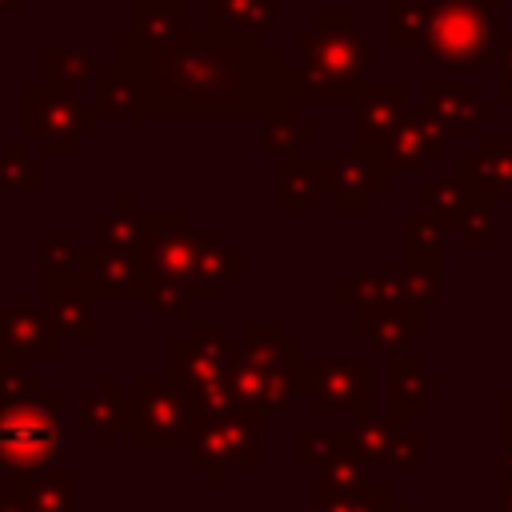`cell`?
<instances>
[{
	"label": "cell",
	"instance_id": "1",
	"mask_svg": "<svg viewBox=\"0 0 512 512\" xmlns=\"http://www.w3.org/2000/svg\"><path fill=\"white\" fill-rule=\"evenodd\" d=\"M112 64L136 84L132 120L260 124L304 108L300 76L272 40H240L204 24L164 52H148L128 28H116Z\"/></svg>",
	"mask_w": 512,
	"mask_h": 512
},
{
	"label": "cell",
	"instance_id": "2",
	"mask_svg": "<svg viewBox=\"0 0 512 512\" xmlns=\"http://www.w3.org/2000/svg\"><path fill=\"white\" fill-rule=\"evenodd\" d=\"M296 76L304 104H356L368 88L372 44L348 8H316L312 24L296 28Z\"/></svg>",
	"mask_w": 512,
	"mask_h": 512
},
{
	"label": "cell",
	"instance_id": "3",
	"mask_svg": "<svg viewBox=\"0 0 512 512\" xmlns=\"http://www.w3.org/2000/svg\"><path fill=\"white\" fill-rule=\"evenodd\" d=\"M240 356L232 368V384L240 408L260 416H284L300 396H312L316 384V356H304L292 336L276 320H248L240 328Z\"/></svg>",
	"mask_w": 512,
	"mask_h": 512
},
{
	"label": "cell",
	"instance_id": "4",
	"mask_svg": "<svg viewBox=\"0 0 512 512\" xmlns=\"http://www.w3.org/2000/svg\"><path fill=\"white\" fill-rule=\"evenodd\" d=\"M60 412L64 396L40 372L0 380V472L8 484L32 480L60 464Z\"/></svg>",
	"mask_w": 512,
	"mask_h": 512
},
{
	"label": "cell",
	"instance_id": "5",
	"mask_svg": "<svg viewBox=\"0 0 512 512\" xmlns=\"http://www.w3.org/2000/svg\"><path fill=\"white\" fill-rule=\"evenodd\" d=\"M500 28V0H428L424 64L492 68Z\"/></svg>",
	"mask_w": 512,
	"mask_h": 512
},
{
	"label": "cell",
	"instance_id": "6",
	"mask_svg": "<svg viewBox=\"0 0 512 512\" xmlns=\"http://www.w3.org/2000/svg\"><path fill=\"white\" fill-rule=\"evenodd\" d=\"M108 120L92 100H84L76 88L32 80L24 84V140L40 148V156H76L80 144L96 140Z\"/></svg>",
	"mask_w": 512,
	"mask_h": 512
},
{
	"label": "cell",
	"instance_id": "7",
	"mask_svg": "<svg viewBox=\"0 0 512 512\" xmlns=\"http://www.w3.org/2000/svg\"><path fill=\"white\" fill-rule=\"evenodd\" d=\"M184 456L208 484H224L236 468H260V412L236 408L224 416H196Z\"/></svg>",
	"mask_w": 512,
	"mask_h": 512
},
{
	"label": "cell",
	"instance_id": "8",
	"mask_svg": "<svg viewBox=\"0 0 512 512\" xmlns=\"http://www.w3.org/2000/svg\"><path fill=\"white\" fill-rule=\"evenodd\" d=\"M128 392L136 400V416H132V428H128L132 448H140V452H176V448L188 444L196 412H192L184 388L168 372H140Z\"/></svg>",
	"mask_w": 512,
	"mask_h": 512
},
{
	"label": "cell",
	"instance_id": "9",
	"mask_svg": "<svg viewBox=\"0 0 512 512\" xmlns=\"http://www.w3.org/2000/svg\"><path fill=\"white\" fill-rule=\"evenodd\" d=\"M236 356H240V340L220 320H188V332L168 344V376L192 400L208 388L232 384Z\"/></svg>",
	"mask_w": 512,
	"mask_h": 512
},
{
	"label": "cell",
	"instance_id": "10",
	"mask_svg": "<svg viewBox=\"0 0 512 512\" xmlns=\"http://www.w3.org/2000/svg\"><path fill=\"white\" fill-rule=\"evenodd\" d=\"M68 280L88 304H144L148 296V268L140 256L104 252V248H80L76 272L60 276Z\"/></svg>",
	"mask_w": 512,
	"mask_h": 512
},
{
	"label": "cell",
	"instance_id": "11",
	"mask_svg": "<svg viewBox=\"0 0 512 512\" xmlns=\"http://www.w3.org/2000/svg\"><path fill=\"white\" fill-rule=\"evenodd\" d=\"M196 232L200 228H192V216L184 208H144L140 212V248H136V256L144 260L148 276L188 284Z\"/></svg>",
	"mask_w": 512,
	"mask_h": 512
},
{
	"label": "cell",
	"instance_id": "12",
	"mask_svg": "<svg viewBox=\"0 0 512 512\" xmlns=\"http://www.w3.org/2000/svg\"><path fill=\"white\" fill-rule=\"evenodd\" d=\"M420 104L432 112V120L440 124L444 140H468L476 144L484 136L488 124L500 120V104L488 100L480 92V84H464V80H440V84H424Z\"/></svg>",
	"mask_w": 512,
	"mask_h": 512
},
{
	"label": "cell",
	"instance_id": "13",
	"mask_svg": "<svg viewBox=\"0 0 512 512\" xmlns=\"http://www.w3.org/2000/svg\"><path fill=\"white\" fill-rule=\"evenodd\" d=\"M444 152H448V140H444L440 124L432 120V112L420 100H408V108H404L400 124L392 128L380 160H384L388 176H420Z\"/></svg>",
	"mask_w": 512,
	"mask_h": 512
},
{
	"label": "cell",
	"instance_id": "14",
	"mask_svg": "<svg viewBox=\"0 0 512 512\" xmlns=\"http://www.w3.org/2000/svg\"><path fill=\"white\" fill-rule=\"evenodd\" d=\"M244 280V252L228 244L224 228L196 232V252L188 268V296L192 304H224L228 288Z\"/></svg>",
	"mask_w": 512,
	"mask_h": 512
},
{
	"label": "cell",
	"instance_id": "15",
	"mask_svg": "<svg viewBox=\"0 0 512 512\" xmlns=\"http://www.w3.org/2000/svg\"><path fill=\"white\" fill-rule=\"evenodd\" d=\"M312 400H316L320 412H344L352 420L372 416V360L368 356L320 360Z\"/></svg>",
	"mask_w": 512,
	"mask_h": 512
},
{
	"label": "cell",
	"instance_id": "16",
	"mask_svg": "<svg viewBox=\"0 0 512 512\" xmlns=\"http://www.w3.org/2000/svg\"><path fill=\"white\" fill-rule=\"evenodd\" d=\"M352 336L376 352H404L428 336V308L420 304H352Z\"/></svg>",
	"mask_w": 512,
	"mask_h": 512
},
{
	"label": "cell",
	"instance_id": "17",
	"mask_svg": "<svg viewBox=\"0 0 512 512\" xmlns=\"http://www.w3.org/2000/svg\"><path fill=\"white\" fill-rule=\"evenodd\" d=\"M408 84H368L364 96L356 100V120H352V152L380 160L392 128L400 124L408 108ZM384 164V160H380Z\"/></svg>",
	"mask_w": 512,
	"mask_h": 512
},
{
	"label": "cell",
	"instance_id": "18",
	"mask_svg": "<svg viewBox=\"0 0 512 512\" xmlns=\"http://www.w3.org/2000/svg\"><path fill=\"white\" fill-rule=\"evenodd\" d=\"M0 352L16 360L32 356H64V340L56 336L44 304H24V300H0Z\"/></svg>",
	"mask_w": 512,
	"mask_h": 512
},
{
	"label": "cell",
	"instance_id": "19",
	"mask_svg": "<svg viewBox=\"0 0 512 512\" xmlns=\"http://www.w3.org/2000/svg\"><path fill=\"white\" fill-rule=\"evenodd\" d=\"M132 416H136L132 392H120V388H116V376H112V372H100L96 384L80 396V416H76V424L96 436V448H100V452H112L116 440L132 428Z\"/></svg>",
	"mask_w": 512,
	"mask_h": 512
},
{
	"label": "cell",
	"instance_id": "20",
	"mask_svg": "<svg viewBox=\"0 0 512 512\" xmlns=\"http://www.w3.org/2000/svg\"><path fill=\"white\" fill-rule=\"evenodd\" d=\"M392 188V176L380 160H368L360 152L328 156V196L336 212H368L376 196Z\"/></svg>",
	"mask_w": 512,
	"mask_h": 512
},
{
	"label": "cell",
	"instance_id": "21",
	"mask_svg": "<svg viewBox=\"0 0 512 512\" xmlns=\"http://www.w3.org/2000/svg\"><path fill=\"white\" fill-rule=\"evenodd\" d=\"M80 492V468L56 464L32 480L20 484H0V512H80L76 508Z\"/></svg>",
	"mask_w": 512,
	"mask_h": 512
},
{
	"label": "cell",
	"instance_id": "22",
	"mask_svg": "<svg viewBox=\"0 0 512 512\" xmlns=\"http://www.w3.org/2000/svg\"><path fill=\"white\" fill-rule=\"evenodd\" d=\"M388 376H392V392H388V416L404 420L424 412L432 404V396L444 392V376L428 372V360L416 352H392L388 356Z\"/></svg>",
	"mask_w": 512,
	"mask_h": 512
},
{
	"label": "cell",
	"instance_id": "23",
	"mask_svg": "<svg viewBox=\"0 0 512 512\" xmlns=\"http://www.w3.org/2000/svg\"><path fill=\"white\" fill-rule=\"evenodd\" d=\"M132 40L148 52H164L180 44L196 24H192V0H148L132 4V20L124 24Z\"/></svg>",
	"mask_w": 512,
	"mask_h": 512
},
{
	"label": "cell",
	"instance_id": "24",
	"mask_svg": "<svg viewBox=\"0 0 512 512\" xmlns=\"http://www.w3.org/2000/svg\"><path fill=\"white\" fill-rule=\"evenodd\" d=\"M328 196V156H280L276 160V208L312 212Z\"/></svg>",
	"mask_w": 512,
	"mask_h": 512
},
{
	"label": "cell",
	"instance_id": "25",
	"mask_svg": "<svg viewBox=\"0 0 512 512\" xmlns=\"http://www.w3.org/2000/svg\"><path fill=\"white\" fill-rule=\"evenodd\" d=\"M280 0H204V28L240 40H268L276 28Z\"/></svg>",
	"mask_w": 512,
	"mask_h": 512
},
{
	"label": "cell",
	"instance_id": "26",
	"mask_svg": "<svg viewBox=\"0 0 512 512\" xmlns=\"http://www.w3.org/2000/svg\"><path fill=\"white\" fill-rule=\"evenodd\" d=\"M44 312L56 328V336L68 344V340H96L100 336V324H96V304H88L68 280L60 276H44Z\"/></svg>",
	"mask_w": 512,
	"mask_h": 512
},
{
	"label": "cell",
	"instance_id": "27",
	"mask_svg": "<svg viewBox=\"0 0 512 512\" xmlns=\"http://www.w3.org/2000/svg\"><path fill=\"white\" fill-rule=\"evenodd\" d=\"M460 176L488 196H512V136H480L460 160Z\"/></svg>",
	"mask_w": 512,
	"mask_h": 512
},
{
	"label": "cell",
	"instance_id": "28",
	"mask_svg": "<svg viewBox=\"0 0 512 512\" xmlns=\"http://www.w3.org/2000/svg\"><path fill=\"white\" fill-rule=\"evenodd\" d=\"M404 304H436L444 292V252L440 248H408L404 264H396Z\"/></svg>",
	"mask_w": 512,
	"mask_h": 512
},
{
	"label": "cell",
	"instance_id": "29",
	"mask_svg": "<svg viewBox=\"0 0 512 512\" xmlns=\"http://www.w3.org/2000/svg\"><path fill=\"white\" fill-rule=\"evenodd\" d=\"M140 204L132 192H120L108 208L96 212V248L104 252H124V256H136L140 248Z\"/></svg>",
	"mask_w": 512,
	"mask_h": 512
},
{
	"label": "cell",
	"instance_id": "30",
	"mask_svg": "<svg viewBox=\"0 0 512 512\" xmlns=\"http://www.w3.org/2000/svg\"><path fill=\"white\" fill-rule=\"evenodd\" d=\"M44 156L28 148L24 136H8L0 148V196H40Z\"/></svg>",
	"mask_w": 512,
	"mask_h": 512
},
{
	"label": "cell",
	"instance_id": "31",
	"mask_svg": "<svg viewBox=\"0 0 512 512\" xmlns=\"http://www.w3.org/2000/svg\"><path fill=\"white\" fill-rule=\"evenodd\" d=\"M40 80L60 88H88L96 80V52L88 44H44L40 48Z\"/></svg>",
	"mask_w": 512,
	"mask_h": 512
},
{
	"label": "cell",
	"instance_id": "32",
	"mask_svg": "<svg viewBox=\"0 0 512 512\" xmlns=\"http://www.w3.org/2000/svg\"><path fill=\"white\" fill-rule=\"evenodd\" d=\"M392 500L388 484H316V500L312 512H384Z\"/></svg>",
	"mask_w": 512,
	"mask_h": 512
},
{
	"label": "cell",
	"instance_id": "33",
	"mask_svg": "<svg viewBox=\"0 0 512 512\" xmlns=\"http://www.w3.org/2000/svg\"><path fill=\"white\" fill-rule=\"evenodd\" d=\"M452 232L460 240V248L468 252H488L500 244V196H480L472 208H464L452 220Z\"/></svg>",
	"mask_w": 512,
	"mask_h": 512
},
{
	"label": "cell",
	"instance_id": "34",
	"mask_svg": "<svg viewBox=\"0 0 512 512\" xmlns=\"http://www.w3.org/2000/svg\"><path fill=\"white\" fill-rule=\"evenodd\" d=\"M344 456H356L352 428H300L296 432V464L304 468H328Z\"/></svg>",
	"mask_w": 512,
	"mask_h": 512
},
{
	"label": "cell",
	"instance_id": "35",
	"mask_svg": "<svg viewBox=\"0 0 512 512\" xmlns=\"http://www.w3.org/2000/svg\"><path fill=\"white\" fill-rule=\"evenodd\" d=\"M404 420H392V416H360V420H352V440H356V456L368 464V468H376V464H384L388 468V460H392V452H396V440L404 436Z\"/></svg>",
	"mask_w": 512,
	"mask_h": 512
},
{
	"label": "cell",
	"instance_id": "36",
	"mask_svg": "<svg viewBox=\"0 0 512 512\" xmlns=\"http://www.w3.org/2000/svg\"><path fill=\"white\" fill-rule=\"evenodd\" d=\"M92 104L100 108L104 120H120V116H136V84L120 64H96V80H92Z\"/></svg>",
	"mask_w": 512,
	"mask_h": 512
},
{
	"label": "cell",
	"instance_id": "37",
	"mask_svg": "<svg viewBox=\"0 0 512 512\" xmlns=\"http://www.w3.org/2000/svg\"><path fill=\"white\" fill-rule=\"evenodd\" d=\"M316 120L300 116V112H288V116H268L260 120V148L272 152V156H296L308 140H316Z\"/></svg>",
	"mask_w": 512,
	"mask_h": 512
},
{
	"label": "cell",
	"instance_id": "38",
	"mask_svg": "<svg viewBox=\"0 0 512 512\" xmlns=\"http://www.w3.org/2000/svg\"><path fill=\"white\" fill-rule=\"evenodd\" d=\"M480 196H484V192H480L476 184H468L460 172H456V176H436V180L424 184V208L436 212L440 220H448V228H452V220H456L464 208H472Z\"/></svg>",
	"mask_w": 512,
	"mask_h": 512
},
{
	"label": "cell",
	"instance_id": "39",
	"mask_svg": "<svg viewBox=\"0 0 512 512\" xmlns=\"http://www.w3.org/2000/svg\"><path fill=\"white\" fill-rule=\"evenodd\" d=\"M428 36V0H388V48H420Z\"/></svg>",
	"mask_w": 512,
	"mask_h": 512
},
{
	"label": "cell",
	"instance_id": "40",
	"mask_svg": "<svg viewBox=\"0 0 512 512\" xmlns=\"http://www.w3.org/2000/svg\"><path fill=\"white\" fill-rule=\"evenodd\" d=\"M40 248H44V276H68L80 264L84 240H80L76 228H44Z\"/></svg>",
	"mask_w": 512,
	"mask_h": 512
},
{
	"label": "cell",
	"instance_id": "41",
	"mask_svg": "<svg viewBox=\"0 0 512 512\" xmlns=\"http://www.w3.org/2000/svg\"><path fill=\"white\" fill-rule=\"evenodd\" d=\"M404 232H408V248H440V240L452 232L448 220H440L428 208H412L404 216Z\"/></svg>",
	"mask_w": 512,
	"mask_h": 512
},
{
	"label": "cell",
	"instance_id": "42",
	"mask_svg": "<svg viewBox=\"0 0 512 512\" xmlns=\"http://www.w3.org/2000/svg\"><path fill=\"white\" fill-rule=\"evenodd\" d=\"M492 68H496V104H512V28H500Z\"/></svg>",
	"mask_w": 512,
	"mask_h": 512
},
{
	"label": "cell",
	"instance_id": "43",
	"mask_svg": "<svg viewBox=\"0 0 512 512\" xmlns=\"http://www.w3.org/2000/svg\"><path fill=\"white\" fill-rule=\"evenodd\" d=\"M424 444H428V436L420 428H404V436L396 440V452H392L388 468H416L424 460Z\"/></svg>",
	"mask_w": 512,
	"mask_h": 512
},
{
	"label": "cell",
	"instance_id": "44",
	"mask_svg": "<svg viewBox=\"0 0 512 512\" xmlns=\"http://www.w3.org/2000/svg\"><path fill=\"white\" fill-rule=\"evenodd\" d=\"M368 472H372V468H368L360 456H344V460L328 464V468L320 472V480H324V484H364Z\"/></svg>",
	"mask_w": 512,
	"mask_h": 512
},
{
	"label": "cell",
	"instance_id": "45",
	"mask_svg": "<svg viewBox=\"0 0 512 512\" xmlns=\"http://www.w3.org/2000/svg\"><path fill=\"white\" fill-rule=\"evenodd\" d=\"M496 444L512 448V388L496 396Z\"/></svg>",
	"mask_w": 512,
	"mask_h": 512
},
{
	"label": "cell",
	"instance_id": "46",
	"mask_svg": "<svg viewBox=\"0 0 512 512\" xmlns=\"http://www.w3.org/2000/svg\"><path fill=\"white\" fill-rule=\"evenodd\" d=\"M496 480H500V488L512 484V448H500V456H496Z\"/></svg>",
	"mask_w": 512,
	"mask_h": 512
},
{
	"label": "cell",
	"instance_id": "47",
	"mask_svg": "<svg viewBox=\"0 0 512 512\" xmlns=\"http://www.w3.org/2000/svg\"><path fill=\"white\" fill-rule=\"evenodd\" d=\"M28 0H0V12H24Z\"/></svg>",
	"mask_w": 512,
	"mask_h": 512
},
{
	"label": "cell",
	"instance_id": "48",
	"mask_svg": "<svg viewBox=\"0 0 512 512\" xmlns=\"http://www.w3.org/2000/svg\"><path fill=\"white\" fill-rule=\"evenodd\" d=\"M500 512H512V484L500 488Z\"/></svg>",
	"mask_w": 512,
	"mask_h": 512
},
{
	"label": "cell",
	"instance_id": "49",
	"mask_svg": "<svg viewBox=\"0 0 512 512\" xmlns=\"http://www.w3.org/2000/svg\"><path fill=\"white\" fill-rule=\"evenodd\" d=\"M384 512H408V504H404V500H396V496H392V500H388V508H384Z\"/></svg>",
	"mask_w": 512,
	"mask_h": 512
},
{
	"label": "cell",
	"instance_id": "50",
	"mask_svg": "<svg viewBox=\"0 0 512 512\" xmlns=\"http://www.w3.org/2000/svg\"><path fill=\"white\" fill-rule=\"evenodd\" d=\"M132 4H148V0H132Z\"/></svg>",
	"mask_w": 512,
	"mask_h": 512
}]
</instances>
